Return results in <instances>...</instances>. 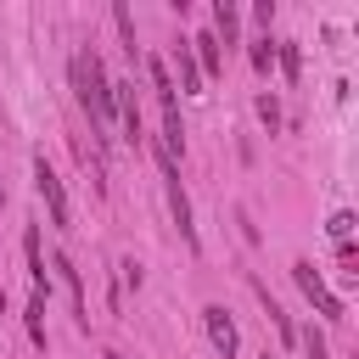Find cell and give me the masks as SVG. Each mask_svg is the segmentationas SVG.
Segmentation results:
<instances>
[{
	"mask_svg": "<svg viewBox=\"0 0 359 359\" xmlns=\"http://www.w3.org/2000/svg\"><path fill=\"white\" fill-rule=\"evenodd\" d=\"M107 359H123V353H107Z\"/></svg>",
	"mask_w": 359,
	"mask_h": 359,
	"instance_id": "cell-20",
	"label": "cell"
},
{
	"mask_svg": "<svg viewBox=\"0 0 359 359\" xmlns=\"http://www.w3.org/2000/svg\"><path fill=\"white\" fill-rule=\"evenodd\" d=\"M28 337H34V348H45V292L28 297Z\"/></svg>",
	"mask_w": 359,
	"mask_h": 359,
	"instance_id": "cell-11",
	"label": "cell"
},
{
	"mask_svg": "<svg viewBox=\"0 0 359 359\" xmlns=\"http://www.w3.org/2000/svg\"><path fill=\"white\" fill-rule=\"evenodd\" d=\"M22 252H28V275H34V292H45V258H39V230L22 236Z\"/></svg>",
	"mask_w": 359,
	"mask_h": 359,
	"instance_id": "cell-10",
	"label": "cell"
},
{
	"mask_svg": "<svg viewBox=\"0 0 359 359\" xmlns=\"http://www.w3.org/2000/svg\"><path fill=\"white\" fill-rule=\"evenodd\" d=\"M258 123H264L269 135L280 129V101H275V95H258Z\"/></svg>",
	"mask_w": 359,
	"mask_h": 359,
	"instance_id": "cell-16",
	"label": "cell"
},
{
	"mask_svg": "<svg viewBox=\"0 0 359 359\" xmlns=\"http://www.w3.org/2000/svg\"><path fill=\"white\" fill-rule=\"evenodd\" d=\"M146 73H151L157 101H163V107H174V73H168V62H163V56H146Z\"/></svg>",
	"mask_w": 359,
	"mask_h": 359,
	"instance_id": "cell-9",
	"label": "cell"
},
{
	"mask_svg": "<svg viewBox=\"0 0 359 359\" xmlns=\"http://www.w3.org/2000/svg\"><path fill=\"white\" fill-rule=\"evenodd\" d=\"M34 191L45 196V208H50V224H56V230H73V213H67V191H62L56 168L45 163V151L34 157Z\"/></svg>",
	"mask_w": 359,
	"mask_h": 359,
	"instance_id": "cell-3",
	"label": "cell"
},
{
	"mask_svg": "<svg viewBox=\"0 0 359 359\" xmlns=\"http://www.w3.org/2000/svg\"><path fill=\"white\" fill-rule=\"evenodd\" d=\"M252 22H264V28H269V22H275V0H258V6H252Z\"/></svg>",
	"mask_w": 359,
	"mask_h": 359,
	"instance_id": "cell-18",
	"label": "cell"
},
{
	"mask_svg": "<svg viewBox=\"0 0 359 359\" xmlns=\"http://www.w3.org/2000/svg\"><path fill=\"white\" fill-rule=\"evenodd\" d=\"M247 56H252V67H258V73H269V67H275V39H269V34H258V39L247 45Z\"/></svg>",
	"mask_w": 359,
	"mask_h": 359,
	"instance_id": "cell-12",
	"label": "cell"
},
{
	"mask_svg": "<svg viewBox=\"0 0 359 359\" xmlns=\"http://www.w3.org/2000/svg\"><path fill=\"white\" fill-rule=\"evenodd\" d=\"M0 208H6V191H0Z\"/></svg>",
	"mask_w": 359,
	"mask_h": 359,
	"instance_id": "cell-19",
	"label": "cell"
},
{
	"mask_svg": "<svg viewBox=\"0 0 359 359\" xmlns=\"http://www.w3.org/2000/svg\"><path fill=\"white\" fill-rule=\"evenodd\" d=\"M174 67H180V84H174V90H180V95H196V90H202V73H196L191 39H180V45H174Z\"/></svg>",
	"mask_w": 359,
	"mask_h": 359,
	"instance_id": "cell-7",
	"label": "cell"
},
{
	"mask_svg": "<svg viewBox=\"0 0 359 359\" xmlns=\"http://www.w3.org/2000/svg\"><path fill=\"white\" fill-rule=\"evenodd\" d=\"M292 280H297V286H303V297L320 309V320H331V325H342V320H348V314H342V297L325 286V275H320L309 258H297V264H292Z\"/></svg>",
	"mask_w": 359,
	"mask_h": 359,
	"instance_id": "cell-2",
	"label": "cell"
},
{
	"mask_svg": "<svg viewBox=\"0 0 359 359\" xmlns=\"http://www.w3.org/2000/svg\"><path fill=\"white\" fill-rule=\"evenodd\" d=\"M325 230H331L337 241H348V236H353V213H348V208H337V213L325 219Z\"/></svg>",
	"mask_w": 359,
	"mask_h": 359,
	"instance_id": "cell-17",
	"label": "cell"
},
{
	"mask_svg": "<svg viewBox=\"0 0 359 359\" xmlns=\"http://www.w3.org/2000/svg\"><path fill=\"white\" fill-rule=\"evenodd\" d=\"M202 331H208V342H213L224 359H236L241 337H236V320H230V309H224V303H208V309H202Z\"/></svg>",
	"mask_w": 359,
	"mask_h": 359,
	"instance_id": "cell-4",
	"label": "cell"
},
{
	"mask_svg": "<svg viewBox=\"0 0 359 359\" xmlns=\"http://www.w3.org/2000/svg\"><path fill=\"white\" fill-rule=\"evenodd\" d=\"M264 359H275V353H264Z\"/></svg>",
	"mask_w": 359,
	"mask_h": 359,
	"instance_id": "cell-21",
	"label": "cell"
},
{
	"mask_svg": "<svg viewBox=\"0 0 359 359\" xmlns=\"http://www.w3.org/2000/svg\"><path fill=\"white\" fill-rule=\"evenodd\" d=\"M208 34H213L219 45H236V34H241V11H236L230 0H219V6H213V28H208Z\"/></svg>",
	"mask_w": 359,
	"mask_h": 359,
	"instance_id": "cell-8",
	"label": "cell"
},
{
	"mask_svg": "<svg viewBox=\"0 0 359 359\" xmlns=\"http://www.w3.org/2000/svg\"><path fill=\"white\" fill-rule=\"evenodd\" d=\"M191 56H196V73H202V79H219V73H224V45H219L213 34H196V39H191Z\"/></svg>",
	"mask_w": 359,
	"mask_h": 359,
	"instance_id": "cell-5",
	"label": "cell"
},
{
	"mask_svg": "<svg viewBox=\"0 0 359 359\" xmlns=\"http://www.w3.org/2000/svg\"><path fill=\"white\" fill-rule=\"evenodd\" d=\"M297 342H303V353H309V359H331V348H325V331H320V325H303V331H297Z\"/></svg>",
	"mask_w": 359,
	"mask_h": 359,
	"instance_id": "cell-14",
	"label": "cell"
},
{
	"mask_svg": "<svg viewBox=\"0 0 359 359\" xmlns=\"http://www.w3.org/2000/svg\"><path fill=\"white\" fill-rule=\"evenodd\" d=\"M50 269H56V275H62V286L73 292V314H79V325H90V309H84V280H79V269L67 264V252H56V258H50Z\"/></svg>",
	"mask_w": 359,
	"mask_h": 359,
	"instance_id": "cell-6",
	"label": "cell"
},
{
	"mask_svg": "<svg viewBox=\"0 0 359 359\" xmlns=\"http://www.w3.org/2000/svg\"><path fill=\"white\" fill-rule=\"evenodd\" d=\"M275 62L286 67V79H297V73H303V50H297L292 39H275Z\"/></svg>",
	"mask_w": 359,
	"mask_h": 359,
	"instance_id": "cell-13",
	"label": "cell"
},
{
	"mask_svg": "<svg viewBox=\"0 0 359 359\" xmlns=\"http://www.w3.org/2000/svg\"><path fill=\"white\" fill-rule=\"evenodd\" d=\"M112 22H118V34H123V50L135 56V17H129V6H123V0L112 6Z\"/></svg>",
	"mask_w": 359,
	"mask_h": 359,
	"instance_id": "cell-15",
	"label": "cell"
},
{
	"mask_svg": "<svg viewBox=\"0 0 359 359\" xmlns=\"http://www.w3.org/2000/svg\"><path fill=\"white\" fill-rule=\"evenodd\" d=\"M73 90H79V107L90 112V123L101 129V140H107V129H112V79H107V67H101V56L95 50H79L73 56Z\"/></svg>",
	"mask_w": 359,
	"mask_h": 359,
	"instance_id": "cell-1",
	"label": "cell"
}]
</instances>
